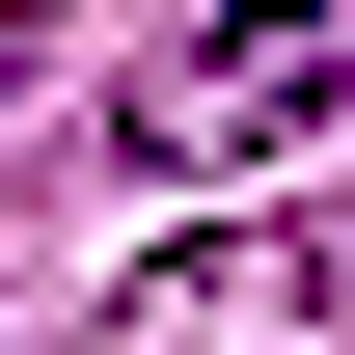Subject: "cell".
Instances as JSON below:
<instances>
[{"instance_id":"obj_1","label":"cell","mask_w":355,"mask_h":355,"mask_svg":"<svg viewBox=\"0 0 355 355\" xmlns=\"http://www.w3.org/2000/svg\"><path fill=\"white\" fill-rule=\"evenodd\" d=\"M191 55H355V0H219Z\"/></svg>"}]
</instances>
